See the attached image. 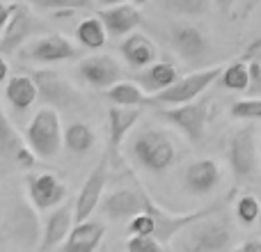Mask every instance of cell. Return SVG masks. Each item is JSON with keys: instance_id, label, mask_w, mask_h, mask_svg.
Listing matches in <instances>:
<instances>
[{"instance_id": "obj_18", "label": "cell", "mask_w": 261, "mask_h": 252, "mask_svg": "<svg viewBox=\"0 0 261 252\" xmlns=\"http://www.w3.org/2000/svg\"><path fill=\"white\" fill-rule=\"evenodd\" d=\"M96 16L106 23L110 37H128L130 32H135V28L142 23V14L138 12V7H135V5H126V3L110 5V7L99 9Z\"/></svg>"}, {"instance_id": "obj_22", "label": "cell", "mask_w": 261, "mask_h": 252, "mask_svg": "<svg viewBox=\"0 0 261 252\" xmlns=\"http://www.w3.org/2000/svg\"><path fill=\"white\" fill-rule=\"evenodd\" d=\"M106 99H108L113 106H128V108L153 106V96H149L147 90H144L140 83L124 81V78L106 90Z\"/></svg>"}, {"instance_id": "obj_20", "label": "cell", "mask_w": 261, "mask_h": 252, "mask_svg": "<svg viewBox=\"0 0 261 252\" xmlns=\"http://www.w3.org/2000/svg\"><path fill=\"white\" fill-rule=\"evenodd\" d=\"M119 51H122L126 64L128 67H133V69L151 67V64L156 62V58H158L156 44H153L147 35H142V32H130L126 39L122 41Z\"/></svg>"}, {"instance_id": "obj_3", "label": "cell", "mask_w": 261, "mask_h": 252, "mask_svg": "<svg viewBox=\"0 0 261 252\" xmlns=\"http://www.w3.org/2000/svg\"><path fill=\"white\" fill-rule=\"evenodd\" d=\"M25 140L41 161H50L64 144V126L55 108H39L25 126Z\"/></svg>"}, {"instance_id": "obj_5", "label": "cell", "mask_w": 261, "mask_h": 252, "mask_svg": "<svg viewBox=\"0 0 261 252\" xmlns=\"http://www.w3.org/2000/svg\"><path fill=\"white\" fill-rule=\"evenodd\" d=\"M35 32V16L21 3H3V21H0V53L9 55Z\"/></svg>"}, {"instance_id": "obj_16", "label": "cell", "mask_w": 261, "mask_h": 252, "mask_svg": "<svg viewBox=\"0 0 261 252\" xmlns=\"http://www.w3.org/2000/svg\"><path fill=\"white\" fill-rule=\"evenodd\" d=\"M170 41L184 60H199L208 53V39L193 23H176L170 28Z\"/></svg>"}, {"instance_id": "obj_6", "label": "cell", "mask_w": 261, "mask_h": 252, "mask_svg": "<svg viewBox=\"0 0 261 252\" xmlns=\"http://www.w3.org/2000/svg\"><path fill=\"white\" fill-rule=\"evenodd\" d=\"M165 122H170L174 129H179L193 144L202 142L206 133V119H208V104L206 101H190L184 106H163L158 110Z\"/></svg>"}, {"instance_id": "obj_27", "label": "cell", "mask_w": 261, "mask_h": 252, "mask_svg": "<svg viewBox=\"0 0 261 252\" xmlns=\"http://www.w3.org/2000/svg\"><path fill=\"white\" fill-rule=\"evenodd\" d=\"M222 81V87L231 92H248L250 87V60L243 58V60H236V62L227 64L225 67V73L220 76Z\"/></svg>"}, {"instance_id": "obj_33", "label": "cell", "mask_w": 261, "mask_h": 252, "mask_svg": "<svg viewBox=\"0 0 261 252\" xmlns=\"http://www.w3.org/2000/svg\"><path fill=\"white\" fill-rule=\"evenodd\" d=\"M126 252H167V248L156 236H130Z\"/></svg>"}, {"instance_id": "obj_30", "label": "cell", "mask_w": 261, "mask_h": 252, "mask_svg": "<svg viewBox=\"0 0 261 252\" xmlns=\"http://www.w3.org/2000/svg\"><path fill=\"white\" fill-rule=\"evenodd\" d=\"M167 9L176 14H186V16H199V14H206L211 7V0H163Z\"/></svg>"}, {"instance_id": "obj_4", "label": "cell", "mask_w": 261, "mask_h": 252, "mask_svg": "<svg viewBox=\"0 0 261 252\" xmlns=\"http://www.w3.org/2000/svg\"><path fill=\"white\" fill-rule=\"evenodd\" d=\"M225 67L227 64H213V67L199 69V71H193V73H188V76H181L172 87L158 92V94H151L153 104L184 106V104H190V101H197L199 96L225 73Z\"/></svg>"}, {"instance_id": "obj_39", "label": "cell", "mask_w": 261, "mask_h": 252, "mask_svg": "<svg viewBox=\"0 0 261 252\" xmlns=\"http://www.w3.org/2000/svg\"><path fill=\"white\" fill-rule=\"evenodd\" d=\"M133 3H138V5H142V3H149V0H133Z\"/></svg>"}, {"instance_id": "obj_2", "label": "cell", "mask_w": 261, "mask_h": 252, "mask_svg": "<svg viewBox=\"0 0 261 252\" xmlns=\"http://www.w3.org/2000/svg\"><path fill=\"white\" fill-rule=\"evenodd\" d=\"M133 158L147 172H165L179 158V147L163 129H144L133 140Z\"/></svg>"}, {"instance_id": "obj_36", "label": "cell", "mask_w": 261, "mask_h": 252, "mask_svg": "<svg viewBox=\"0 0 261 252\" xmlns=\"http://www.w3.org/2000/svg\"><path fill=\"white\" fill-rule=\"evenodd\" d=\"M9 60H7V55H3V58H0V81H5L7 83L9 81Z\"/></svg>"}, {"instance_id": "obj_1", "label": "cell", "mask_w": 261, "mask_h": 252, "mask_svg": "<svg viewBox=\"0 0 261 252\" xmlns=\"http://www.w3.org/2000/svg\"><path fill=\"white\" fill-rule=\"evenodd\" d=\"M220 213L222 211L211 213L186 227L176 241L179 252H225L229 248L234 230H231L229 218Z\"/></svg>"}, {"instance_id": "obj_23", "label": "cell", "mask_w": 261, "mask_h": 252, "mask_svg": "<svg viewBox=\"0 0 261 252\" xmlns=\"http://www.w3.org/2000/svg\"><path fill=\"white\" fill-rule=\"evenodd\" d=\"M5 96L16 110H28L39 96V87H37V81L32 76L16 73L5 83Z\"/></svg>"}, {"instance_id": "obj_12", "label": "cell", "mask_w": 261, "mask_h": 252, "mask_svg": "<svg viewBox=\"0 0 261 252\" xmlns=\"http://www.w3.org/2000/svg\"><path fill=\"white\" fill-rule=\"evenodd\" d=\"M130 184L128 188H119L115 193H110L108 197H103L101 202V211H103L106 218L110 220H130L133 216H138L142 211V181L128 172Z\"/></svg>"}, {"instance_id": "obj_21", "label": "cell", "mask_w": 261, "mask_h": 252, "mask_svg": "<svg viewBox=\"0 0 261 252\" xmlns=\"http://www.w3.org/2000/svg\"><path fill=\"white\" fill-rule=\"evenodd\" d=\"M32 78L37 81L39 96L44 101H48V104L69 106L71 101H76V90H73L60 73H55V71H35Z\"/></svg>"}, {"instance_id": "obj_24", "label": "cell", "mask_w": 261, "mask_h": 252, "mask_svg": "<svg viewBox=\"0 0 261 252\" xmlns=\"http://www.w3.org/2000/svg\"><path fill=\"white\" fill-rule=\"evenodd\" d=\"M179 78H181L179 71H176V67L172 62H153L151 67H147L138 76V83L147 92H153V94H158V92L172 87L176 81H179Z\"/></svg>"}, {"instance_id": "obj_13", "label": "cell", "mask_w": 261, "mask_h": 252, "mask_svg": "<svg viewBox=\"0 0 261 252\" xmlns=\"http://www.w3.org/2000/svg\"><path fill=\"white\" fill-rule=\"evenodd\" d=\"M0 156L7 167H16V170H30L37 163V154L30 149L25 135H18L14 129L12 119L3 115V133H0Z\"/></svg>"}, {"instance_id": "obj_19", "label": "cell", "mask_w": 261, "mask_h": 252, "mask_svg": "<svg viewBox=\"0 0 261 252\" xmlns=\"http://www.w3.org/2000/svg\"><path fill=\"white\" fill-rule=\"evenodd\" d=\"M220 181V165L213 158H199L193 161L184 172V184L190 193L195 195H206Z\"/></svg>"}, {"instance_id": "obj_37", "label": "cell", "mask_w": 261, "mask_h": 252, "mask_svg": "<svg viewBox=\"0 0 261 252\" xmlns=\"http://www.w3.org/2000/svg\"><path fill=\"white\" fill-rule=\"evenodd\" d=\"M259 3H261V0H245V7H243V12H241V16H245L248 12H252V9L257 7Z\"/></svg>"}, {"instance_id": "obj_31", "label": "cell", "mask_w": 261, "mask_h": 252, "mask_svg": "<svg viewBox=\"0 0 261 252\" xmlns=\"http://www.w3.org/2000/svg\"><path fill=\"white\" fill-rule=\"evenodd\" d=\"M156 218L149 211H140L128 220V234L130 236H156Z\"/></svg>"}, {"instance_id": "obj_34", "label": "cell", "mask_w": 261, "mask_h": 252, "mask_svg": "<svg viewBox=\"0 0 261 252\" xmlns=\"http://www.w3.org/2000/svg\"><path fill=\"white\" fill-rule=\"evenodd\" d=\"M250 96H261V60H250Z\"/></svg>"}, {"instance_id": "obj_7", "label": "cell", "mask_w": 261, "mask_h": 252, "mask_svg": "<svg viewBox=\"0 0 261 252\" xmlns=\"http://www.w3.org/2000/svg\"><path fill=\"white\" fill-rule=\"evenodd\" d=\"M108 167L113 165H110V156L106 152L101 156V161L96 163V167L90 172V177L85 179L76 202H73V207H76V222L90 220L94 209L103 202V190H106V184H108Z\"/></svg>"}, {"instance_id": "obj_9", "label": "cell", "mask_w": 261, "mask_h": 252, "mask_svg": "<svg viewBox=\"0 0 261 252\" xmlns=\"http://www.w3.org/2000/svg\"><path fill=\"white\" fill-rule=\"evenodd\" d=\"M229 163L231 172L239 181H245L257 172V135L254 126L248 124L239 129L229 140Z\"/></svg>"}, {"instance_id": "obj_10", "label": "cell", "mask_w": 261, "mask_h": 252, "mask_svg": "<svg viewBox=\"0 0 261 252\" xmlns=\"http://www.w3.org/2000/svg\"><path fill=\"white\" fill-rule=\"evenodd\" d=\"M78 76L94 90H108L115 83L122 81L124 69L113 55L99 53V55H87V58L78 60L76 67Z\"/></svg>"}, {"instance_id": "obj_35", "label": "cell", "mask_w": 261, "mask_h": 252, "mask_svg": "<svg viewBox=\"0 0 261 252\" xmlns=\"http://www.w3.org/2000/svg\"><path fill=\"white\" fill-rule=\"evenodd\" d=\"M236 252H261V239H250L236 248Z\"/></svg>"}, {"instance_id": "obj_25", "label": "cell", "mask_w": 261, "mask_h": 252, "mask_svg": "<svg viewBox=\"0 0 261 252\" xmlns=\"http://www.w3.org/2000/svg\"><path fill=\"white\" fill-rule=\"evenodd\" d=\"M108 35H110L108 28H106V23L101 21L99 16L83 18V21L76 26V39L81 41V46L87 51L103 48L106 41H108Z\"/></svg>"}, {"instance_id": "obj_11", "label": "cell", "mask_w": 261, "mask_h": 252, "mask_svg": "<svg viewBox=\"0 0 261 252\" xmlns=\"http://www.w3.org/2000/svg\"><path fill=\"white\" fill-rule=\"evenodd\" d=\"M67 195H69L67 184L60 177L50 174V172L28 177V197H30V204L37 211L58 209L67 199Z\"/></svg>"}, {"instance_id": "obj_17", "label": "cell", "mask_w": 261, "mask_h": 252, "mask_svg": "<svg viewBox=\"0 0 261 252\" xmlns=\"http://www.w3.org/2000/svg\"><path fill=\"white\" fill-rule=\"evenodd\" d=\"M106 236V225L99 220H83L73 225L71 234L55 252H96Z\"/></svg>"}, {"instance_id": "obj_29", "label": "cell", "mask_w": 261, "mask_h": 252, "mask_svg": "<svg viewBox=\"0 0 261 252\" xmlns=\"http://www.w3.org/2000/svg\"><path fill=\"white\" fill-rule=\"evenodd\" d=\"M234 119H245V122H257L261 119V96H248V99H239L231 104L229 108Z\"/></svg>"}, {"instance_id": "obj_8", "label": "cell", "mask_w": 261, "mask_h": 252, "mask_svg": "<svg viewBox=\"0 0 261 252\" xmlns=\"http://www.w3.org/2000/svg\"><path fill=\"white\" fill-rule=\"evenodd\" d=\"M28 58L35 62L53 64V62H67V60H83V48L76 46L69 37L60 35V32H50V35H41L28 46Z\"/></svg>"}, {"instance_id": "obj_14", "label": "cell", "mask_w": 261, "mask_h": 252, "mask_svg": "<svg viewBox=\"0 0 261 252\" xmlns=\"http://www.w3.org/2000/svg\"><path fill=\"white\" fill-rule=\"evenodd\" d=\"M140 108H128V106H113L108 110V156L110 165L117 167L122 163V144L126 140L128 131L138 124Z\"/></svg>"}, {"instance_id": "obj_40", "label": "cell", "mask_w": 261, "mask_h": 252, "mask_svg": "<svg viewBox=\"0 0 261 252\" xmlns=\"http://www.w3.org/2000/svg\"><path fill=\"white\" fill-rule=\"evenodd\" d=\"M30 3H32V5H39V3H41V0H30Z\"/></svg>"}, {"instance_id": "obj_15", "label": "cell", "mask_w": 261, "mask_h": 252, "mask_svg": "<svg viewBox=\"0 0 261 252\" xmlns=\"http://www.w3.org/2000/svg\"><path fill=\"white\" fill-rule=\"evenodd\" d=\"M76 222V207L60 204L50 211V216L44 222V239H41V252H53L67 241Z\"/></svg>"}, {"instance_id": "obj_38", "label": "cell", "mask_w": 261, "mask_h": 252, "mask_svg": "<svg viewBox=\"0 0 261 252\" xmlns=\"http://www.w3.org/2000/svg\"><path fill=\"white\" fill-rule=\"evenodd\" d=\"M103 7H110V5H119V3H124V0H99Z\"/></svg>"}, {"instance_id": "obj_32", "label": "cell", "mask_w": 261, "mask_h": 252, "mask_svg": "<svg viewBox=\"0 0 261 252\" xmlns=\"http://www.w3.org/2000/svg\"><path fill=\"white\" fill-rule=\"evenodd\" d=\"M94 0H41L37 7L41 9H53V12H78V9H92Z\"/></svg>"}, {"instance_id": "obj_28", "label": "cell", "mask_w": 261, "mask_h": 252, "mask_svg": "<svg viewBox=\"0 0 261 252\" xmlns=\"http://www.w3.org/2000/svg\"><path fill=\"white\" fill-rule=\"evenodd\" d=\"M236 218H239L241 225L250 227L257 220H261V199L257 195H241L236 199Z\"/></svg>"}, {"instance_id": "obj_26", "label": "cell", "mask_w": 261, "mask_h": 252, "mask_svg": "<svg viewBox=\"0 0 261 252\" xmlns=\"http://www.w3.org/2000/svg\"><path fill=\"white\" fill-rule=\"evenodd\" d=\"M96 142V135L92 126L85 122H71L64 129V147L71 154H87Z\"/></svg>"}]
</instances>
